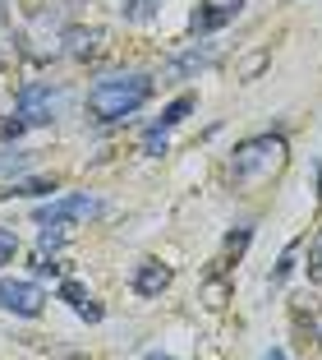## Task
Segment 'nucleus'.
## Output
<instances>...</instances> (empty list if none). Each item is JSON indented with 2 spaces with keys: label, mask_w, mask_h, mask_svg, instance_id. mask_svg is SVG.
<instances>
[{
  "label": "nucleus",
  "mask_w": 322,
  "mask_h": 360,
  "mask_svg": "<svg viewBox=\"0 0 322 360\" xmlns=\"http://www.w3.org/2000/svg\"><path fill=\"white\" fill-rule=\"evenodd\" d=\"M143 360H175V356H166V351H147Z\"/></svg>",
  "instance_id": "obj_18"
},
{
  "label": "nucleus",
  "mask_w": 322,
  "mask_h": 360,
  "mask_svg": "<svg viewBox=\"0 0 322 360\" xmlns=\"http://www.w3.org/2000/svg\"><path fill=\"white\" fill-rule=\"evenodd\" d=\"M55 180H19V185H10V194H51Z\"/></svg>",
  "instance_id": "obj_17"
},
{
  "label": "nucleus",
  "mask_w": 322,
  "mask_h": 360,
  "mask_svg": "<svg viewBox=\"0 0 322 360\" xmlns=\"http://www.w3.org/2000/svg\"><path fill=\"white\" fill-rule=\"evenodd\" d=\"M97 212H102V203L88 199V194H65V199H55V203H46V208H37L42 250H55L74 222H88V217H97Z\"/></svg>",
  "instance_id": "obj_4"
},
{
  "label": "nucleus",
  "mask_w": 322,
  "mask_h": 360,
  "mask_svg": "<svg viewBox=\"0 0 322 360\" xmlns=\"http://www.w3.org/2000/svg\"><path fill=\"white\" fill-rule=\"evenodd\" d=\"M102 51V28H65V56H97Z\"/></svg>",
  "instance_id": "obj_10"
},
{
  "label": "nucleus",
  "mask_w": 322,
  "mask_h": 360,
  "mask_svg": "<svg viewBox=\"0 0 322 360\" xmlns=\"http://www.w3.org/2000/svg\"><path fill=\"white\" fill-rule=\"evenodd\" d=\"M290 158V143L286 134H249L239 139L235 153H230V180H235L239 190H253L262 180H271Z\"/></svg>",
  "instance_id": "obj_2"
},
{
  "label": "nucleus",
  "mask_w": 322,
  "mask_h": 360,
  "mask_svg": "<svg viewBox=\"0 0 322 360\" xmlns=\"http://www.w3.org/2000/svg\"><path fill=\"white\" fill-rule=\"evenodd\" d=\"M55 296H60V300H65V305H69L79 319H88V323H102V314H106V309L97 305L93 296H88V286H83V282H74V277H65Z\"/></svg>",
  "instance_id": "obj_9"
},
{
  "label": "nucleus",
  "mask_w": 322,
  "mask_h": 360,
  "mask_svg": "<svg viewBox=\"0 0 322 360\" xmlns=\"http://www.w3.org/2000/svg\"><path fill=\"white\" fill-rule=\"evenodd\" d=\"M152 97V75H106L88 88V116L97 125H120V120L138 116Z\"/></svg>",
  "instance_id": "obj_1"
},
{
  "label": "nucleus",
  "mask_w": 322,
  "mask_h": 360,
  "mask_svg": "<svg viewBox=\"0 0 322 360\" xmlns=\"http://www.w3.org/2000/svg\"><path fill=\"white\" fill-rule=\"evenodd\" d=\"M239 14H244V0H203V5L194 10V19H189V32L203 42V37L221 32L230 19H239Z\"/></svg>",
  "instance_id": "obj_6"
},
{
  "label": "nucleus",
  "mask_w": 322,
  "mask_h": 360,
  "mask_svg": "<svg viewBox=\"0 0 322 360\" xmlns=\"http://www.w3.org/2000/svg\"><path fill=\"white\" fill-rule=\"evenodd\" d=\"M161 5H166V0H120V14H125L129 23H152Z\"/></svg>",
  "instance_id": "obj_12"
},
{
  "label": "nucleus",
  "mask_w": 322,
  "mask_h": 360,
  "mask_svg": "<svg viewBox=\"0 0 322 360\" xmlns=\"http://www.w3.org/2000/svg\"><path fill=\"white\" fill-rule=\"evenodd\" d=\"M55 111H60V93H51L46 84H28L14 102V116L0 120V139H23L28 129L37 125H51Z\"/></svg>",
  "instance_id": "obj_3"
},
{
  "label": "nucleus",
  "mask_w": 322,
  "mask_h": 360,
  "mask_svg": "<svg viewBox=\"0 0 322 360\" xmlns=\"http://www.w3.org/2000/svg\"><path fill=\"white\" fill-rule=\"evenodd\" d=\"M300 250H304V240H290V245H286V255H281V264L271 268V277H267L271 286H286V282H290L295 264H300Z\"/></svg>",
  "instance_id": "obj_13"
},
{
  "label": "nucleus",
  "mask_w": 322,
  "mask_h": 360,
  "mask_svg": "<svg viewBox=\"0 0 322 360\" xmlns=\"http://www.w3.org/2000/svg\"><path fill=\"white\" fill-rule=\"evenodd\" d=\"M0 309H10L19 319H37L46 309V291L37 282H23V277H5L0 282Z\"/></svg>",
  "instance_id": "obj_5"
},
{
  "label": "nucleus",
  "mask_w": 322,
  "mask_h": 360,
  "mask_svg": "<svg viewBox=\"0 0 322 360\" xmlns=\"http://www.w3.org/2000/svg\"><path fill=\"white\" fill-rule=\"evenodd\" d=\"M318 203H322V171H318Z\"/></svg>",
  "instance_id": "obj_20"
},
{
  "label": "nucleus",
  "mask_w": 322,
  "mask_h": 360,
  "mask_svg": "<svg viewBox=\"0 0 322 360\" xmlns=\"http://www.w3.org/2000/svg\"><path fill=\"white\" fill-rule=\"evenodd\" d=\"M170 277H175V273H170L161 259H143V264L134 268V282H129V286H134V296L152 300V296H161V291L170 286Z\"/></svg>",
  "instance_id": "obj_8"
},
{
  "label": "nucleus",
  "mask_w": 322,
  "mask_h": 360,
  "mask_svg": "<svg viewBox=\"0 0 322 360\" xmlns=\"http://www.w3.org/2000/svg\"><path fill=\"white\" fill-rule=\"evenodd\" d=\"M194 106H198V97H194V93H180L175 102H170L166 111H161V120H156V125L147 129V139H143V153H152V158H156V153H166V134H170V129H175L180 120L189 116V111H194Z\"/></svg>",
  "instance_id": "obj_7"
},
{
  "label": "nucleus",
  "mask_w": 322,
  "mask_h": 360,
  "mask_svg": "<svg viewBox=\"0 0 322 360\" xmlns=\"http://www.w3.org/2000/svg\"><path fill=\"white\" fill-rule=\"evenodd\" d=\"M212 60H217V51H212V46H203V51H198V42H194V51H189V56H180V60L170 65V75L189 79V75H198V70H208Z\"/></svg>",
  "instance_id": "obj_11"
},
{
  "label": "nucleus",
  "mask_w": 322,
  "mask_h": 360,
  "mask_svg": "<svg viewBox=\"0 0 322 360\" xmlns=\"http://www.w3.org/2000/svg\"><path fill=\"white\" fill-rule=\"evenodd\" d=\"M309 282L322 286V231H318V240L309 245Z\"/></svg>",
  "instance_id": "obj_15"
},
{
  "label": "nucleus",
  "mask_w": 322,
  "mask_h": 360,
  "mask_svg": "<svg viewBox=\"0 0 322 360\" xmlns=\"http://www.w3.org/2000/svg\"><path fill=\"white\" fill-rule=\"evenodd\" d=\"M249 240H253V226H239V231H230V236H226V245H221V264L239 259L244 250H249Z\"/></svg>",
  "instance_id": "obj_14"
},
{
  "label": "nucleus",
  "mask_w": 322,
  "mask_h": 360,
  "mask_svg": "<svg viewBox=\"0 0 322 360\" xmlns=\"http://www.w3.org/2000/svg\"><path fill=\"white\" fill-rule=\"evenodd\" d=\"M0 70H5V51H0Z\"/></svg>",
  "instance_id": "obj_21"
},
{
  "label": "nucleus",
  "mask_w": 322,
  "mask_h": 360,
  "mask_svg": "<svg viewBox=\"0 0 322 360\" xmlns=\"http://www.w3.org/2000/svg\"><path fill=\"white\" fill-rule=\"evenodd\" d=\"M262 360H286V351H281V347H271V351H267Z\"/></svg>",
  "instance_id": "obj_19"
},
{
  "label": "nucleus",
  "mask_w": 322,
  "mask_h": 360,
  "mask_svg": "<svg viewBox=\"0 0 322 360\" xmlns=\"http://www.w3.org/2000/svg\"><path fill=\"white\" fill-rule=\"evenodd\" d=\"M14 255H19V236H14V231H10V226H0V268L10 264V259H14Z\"/></svg>",
  "instance_id": "obj_16"
}]
</instances>
